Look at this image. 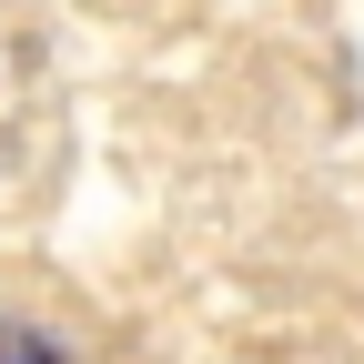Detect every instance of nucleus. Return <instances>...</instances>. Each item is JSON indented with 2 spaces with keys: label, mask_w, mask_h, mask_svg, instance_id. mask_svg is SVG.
Instances as JSON below:
<instances>
[{
  "label": "nucleus",
  "mask_w": 364,
  "mask_h": 364,
  "mask_svg": "<svg viewBox=\"0 0 364 364\" xmlns=\"http://www.w3.org/2000/svg\"><path fill=\"white\" fill-rule=\"evenodd\" d=\"M0 364H61V344L41 324H11V314H0Z\"/></svg>",
  "instance_id": "f257e3e1"
}]
</instances>
